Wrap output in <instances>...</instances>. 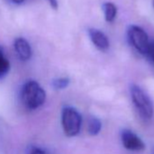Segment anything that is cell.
<instances>
[{
    "label": "cell",
    "instance_id": "6da1fadb",
    "mask_svg": "<svg viewBox=\"0 0 154 154\" xmlns=\"http://www.w3.org/2000/svg\"><path fill=\"white\" fill-rule=\"evenodd\" d=\"M46 94L41 85L35 81L26 82L21 91V100L29 110H35L45 102Z\"/></svg>",
    "mask_w": 154,
    "mask_h": 154
},
{
    "label": "cell",
    "instance_id": "7a4b0ae2",
    "mask_svg": "<svg viewBox=\"0 0 154 154\" xmlns=\"http://www.w3.org/2000/svg\"><path fill=\"white\" fill-rule=\"evenodd\" d=\"M131 96L140 115L144 119H150L153 116V103L148 94L138 85L131 87Z\"/></svg>",
    "mask_w": 154,
    "mask_h": 154
},
{
    "label": "cell",
    "instance_id": "3957f363",
    "mask_svg": "<svg viewBox=\"0 0 154 154\" xmlns=\"http://www.w3.org/2000/svg\"><path fill=\"white\" fill-rule=\"evenodd\" d=\"M62 125L66 136H76L81 130V114L78 112V111L72 107H65L62 112Z\"/></svg>",
    "mask_w": 154,
    "mask_h": 154
},
{
    "label": "cell",
    "instance_id": "277c9868",
    "mask_svg": "<svg viewBox=\"0 0 154 154\" xmlns=\"http://www.w3.org/2000/svg\"><path fill=\"white\" fill-rule=\"evenodd\" d=\"M127 35L130 44L140 54L147 55L150 41L144 29L138 26H130L127 30Z\"/></svg>",
    "mask_w": 154,
    "mask_h": 154
},
{
    "label": "cell",
    "instance_id": "5b68a950",
    "mask_svg": "<svg viewBox=\"0 0 154 154\" xmlns=\"http://www.w3.org/2000/svg\"><path fill=\"white\" fill-rule=\"evenodd\" d=\"M122 145L125 149L132 151L142 150L145 148L144 142L140 140V138L136 135L134 132L129 130H124L121 135Z\"/></svg>",
    "mask_w": 154,
    "mask_h": 154
},
{
    "label": "cell",
    "instance_id": "8992f818",
    "mask_svg": "<svg viewBox=\"0 0 154 154\" xmlns=\"http://www.w3.org/2000/svg\"><path fill=\"white\" fill-rule=\"evenodd\" d=\"M89 35L93 42V44L101 51H107L110 46V42L108 37L105 35L104 33L102 31L95 29V28H90L89 29Z\"/></svg>",
    "mask_w": 154,
    "mask_h": 154
},
{
    "label": "cell",
    "instance_id": "52a82bcc",
    "mask_svg": "<svg viewBox=\"0 0 154 154\" xmlns=\"http://www.w3.org/2000/svg\"><path fill=\"white\" fill-rule=\"evenodd\" d=\"M15 50L18 55V57L22 61H27L32 56V49L29 43L22 37H18L15 40L14 43Z\"/></svg>",
    "mask_w": 154,
    "mask_h": 154
},
{
    "label": "cell",
    "instance_id": "ba28073f",
    "mask_svg": "<svg viewBox=\"0 0 154 154\" xmlns=\"http://www.w3.org/2000/svg\"><path fill=\"white\" fill-rule=\"evenodd\" d=\"M103 9L105 20L109 23L113 22L117 15L116 6L112 2H106L103 5Z\"/></svg>",
    "mask_w": 154,
    "mask_h": 154
},
{
    "label": "cell",
    "instance_id": "9c48e42d",
    "mask_svg": "<svg viewBox=\"0 0 154 154\" xmlns=\"http://www.w3.org/2000/svg\"><path fill=\"white\" fill-rule=\"evenodd\" d=\"M9 69H10V63L8 59L6 57L2 47H0V79L4 78L8 73Z\"/></svg>",
    "mask_w": 154,
    "mask_h": 154
},
{
    "label": "cell",
    "instance_id": "30bf717a",
    "mask_svg": "<svg viewBox=\"0 0 154 154\" xmlns=\"http://www.w3.org/2000/svg\"><path fill=\"white\" fill-rule=\"evenodd\" d=\"M101 129H102L101 121L95 117H92L88 122V126H87L88 133L92 136H95L101 131Z\"/></svg>",
    "mask_w": 154,
    "mask_h": 154
},
{
    "label": "cell",
    "instance_id": "8fae6325",
    "mask_svg": "<svg viewBox=\"0 0 154 154\" xmlns=\"http://www.w3.org/2000/svg\"><path fill=\"white\" fill-rule=\"evenodd\" d=\"M70 84V80L68 78H58L53 81V86L54 87V89L56 90H63L65 89L66 87H68Z\"/></svg>",
    "mask_w": 154,
    "mask_h": 154
},
{
    "label": "cell",
    "instance_id": "7c38bea8",
    "mask_svg": "<svg viewBox=\"0 0 154 154\" xmlns=\"http://www.w3.org/2000/svg\"><path fill=\"white\" fill-rule=\"evenodd\" d=\"M147 55L154 63V41L150 42L149 47V50H148V53H147Z\"/></svg>",
    "mask_w": 154,
    "mask_h": 154
},
{
    "label": "cell",
    "instance_id": "4fadbf2b",
    "mask_svg": "<svg viewBox=\"0 0 154 154\" xmlns=\"http://www.w3.org/2000/svg\"><path fill=\"white\" fill-rule=\"evenodd\" d=\"M29 154H45V152L43 149H39V148H33L30 150Z\"/></svg>",
    "mask_w": 154,
    "mask_h": 154
},
{
    "label": "cell",
    "instance_id": "5bb4252c",
    "mask_svg": "<svg viewBox=\"0 0 154 154\" xmlns=\"http://www.w3.org/2000/svg\"><path fill=\"white\" fill-rule=\"evenodd\" d=\"M48 2L50 4V6L54 8V9H57L58 8V2L57 0H48Z\"/></svg>",
    "mask_w": 154,
    "mask_h": 154
},
{
    "label": "cell",
    "instance_id": "9a60e30c",
    "mask_svg": "<svg viewBox=\"0 0 154 154\" xmlns=\"http://www.w3.org/2000/svg\"><path fill=\"white\" fill-rule=\"evenodd\" d=\"M11 1L15 4H22L25 0H11Z\"/></svg>",
    "mask_w": 154,
    "mask_h": 154
},
{
    "label": "cell",
    "instance_id": "2e32d148",
    "mask_svg": "<svg viewBox=\"0 0 154 154\" xmlns=\"http://www.w3.org/2000/svg\"><path fill=\"white\" fill-rule=\"evenodd\" d=\"M152 6H153V8H154V0H152Z\"/></svg>",
    "mask_w": 154,
    "mask_h": 154
}]
</instances>
